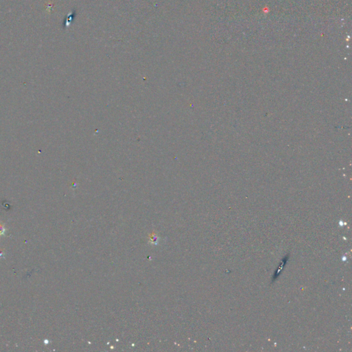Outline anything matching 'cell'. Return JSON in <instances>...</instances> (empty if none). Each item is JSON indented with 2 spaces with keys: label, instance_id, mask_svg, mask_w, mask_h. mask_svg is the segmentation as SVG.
<instances>
[{
  "label": "cell",
  "instance_id": "7a4b0ae2",
  "mask_svg": "<svg viewBox=\"0 0 352 352\" xmlns=\"http://www.w3.org/2000/svg\"><path fill=\"white\" fill-rule=\"evenodd\" d=\"M4 257V252L3 249H0V259Z\"/></svg>",
  "mask_w": 352,
  "mask_h": 352
},
{
  "label": "cell",
  "instance_id": "6da1fadb",
  "mask_svg": "<svg viewBox=\"0 0 352 352\" xmlns=\"http://www.w3.org/2000/svg\"><path fill=\"white\" fill-rule=\"evenodd\" d=\"M6 231V227H5V224H4V223H2L1 221H0V237H2V236H4Z\"/></svg>",
  "mask_w": 352,
  "mask_h": 352
}]
</instances>
